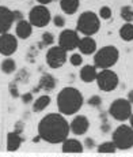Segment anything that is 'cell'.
<instances>
[{
  "label": "cell",
  "mask_w": 133,
  "mask_h": 157,
  "mask_svg": "<svg viewBox=\"0 0 133 157\" xmlns=\"http://www.w3.org/2000/svg\"><path fill=\"white\" fill-rule=\"evenodd\" d=\"M102 104V98L99 96H91L88 98V105L90 107H99Z\"/></svg>",
  "instance_id": "cell-30"
},
{
  "label": "cell",
  "mask_w": 133,
  "mask_h": 157,
  "mask_svg": "<svg viewBox=\"0 0 133 157\" xmlns=\"http://www.w3.org/2000/svg\"><path fill=\"white\" fill-rule=\"evenodd\" d=\"M0 68H2V71L4 72V74H13V72L16 70V63H15L14 59H4L2 62V66H0Z\"/></svg>",
  "instance_id": "cell-23"
},
{
  "label": "cell",
  "mask_w": 133,
  "mask_h": 157,
  "mask_svg": "<svg viewBox=\"0 0 133 157\" xmlns=\"http://www.w3.org/2000/svg\"><path fill=\"white\" fill-rule=\"evenodd\" d=\"M71 127L64 115L48 113L38 123V135L49 144H63L68 138Z\"/></svg>",
  "instance_id": "cell-1"
},
{
  "label": "cell",
  "mask_w": 133,
  "mask_h": 157,
  "mask_svg": "<svg viewBox=\"0 0 133 157\" xmlns=\"http://www.w3.org/2000/svg\"><path fill=\"white\" fill-rule=\"evenodd\" d=\"M95 82L102 92H113V90L117 89V86H118L120 79H118V75L113 70L103 68V70H101L98 72Z\"/></svg>",
  "instance_id": "cell-7"
},
{
  "label": "cell",
  "mask_w": 133,
  "mask_h": 157,
  "mask_svg": "<svg viewBox=\"0 0 133 157\" xmlns=\"http://www.w3.org/2000/svg\"><path fill=\"white\" fill-rule=\"evenodd\" d=\"M79 0H60V8L66 15H72L79 10Z\"/></svg>",
  "instance_id": "cell-19"
},
{
  "label": "cell",
  "mask_w": 133,
  "mask_h": 157,
  "mask_svg": "<svg viewBox=\"0 0 133 157\" xmlns=\"http://www.w3.org/2000/svg\"><path fill=\"white\" fill-rule=\"evenodd\" d=\"M111 141L116 144L117 149L128 150L133 147V127L129 124H121L113 131Z\"/></svg>",
  "instance_id": "cell-5"
},
{
  "label": "cell",
  "mask_w": 133,
  "mask_h": 157,
  "mask_svg": "<svg viewBox=\"0 0 133 157\" xmlns=\"http://www.w3.org/2000/svg\"><path fill=\"white\" fill-rule=\"evenodd\" d=\"M69 62H71L72 66L79 67V66H81V63H83V56H81V53H72L71 57H69Z\"/></svg>",
  "instance_id": "cell-26"
},
{
  "label": "cell",
  "mask_w": 133,
  "mask_h": 157,
  "mask_svg": "<svg viewBox=\"0 0 133 157\" xmlns=\"http://www.w3.org/2000/svg\"><path fill=\"white\" fill-rule=\"evenodd\" d=\"M18 49V40L16 37L10 33H3L0 34V53L3 56H11Z\"/></svg>",
  "instance_id": "cell-11"
},
{
  "label": "cell",
  "mask_w": 133,
  "mask_h": 157,
  "mask_svg": "<svg viewBox=\"0 0 133 157\" xmlns=\"http://www.w3.org/2000/svg\"><path fill=\"white\" fill-rule=\"evenodd\" d=\"M99 18L101 19H105V21H109L111 18V10L110 7H101V10H99Z\"/></svg>",
  "instance_id": "cell-28"
},
{
  "label": "cell",
  "mask_w": 133,
  "mask_h": 157,
  "mask_svg": "<svg viewBox=\"0 0 133 157\" xmlns=\"http://www.w3.org/2000/svg\"><path fill=\"white\" fill-rule=\"evenodd\" d=\"M121 18H122L125 22H133V8L131 6H124L120 10Z\"/></svg>",
  "instance_id": "cell-25"
},
{
  "label": "cell",
  "mask_w": 133,
  "mask_h": 157,
  "mask_svg": "<svg viewBox=\"0 0 133 157\" xmlns=\"http://www.w3.org/2000/svg\"><path fill=\"white\" fill-rule=\"evenodd\" d=\"M77 49L81 55H92L96 52V41L92 38V36H84L83 38H80Z\"/></svg>",
  "instance_id": "cell-14"
},
{
  "label": "cell",
  "mask_w": 133,
  "mask_h": 157,
  "mask_svg": "<svg viewBox=\"0 0 133 157\" xmlns=\"http://www.w3.org/2000/svg\"><path fill=\"white\" fill-rule=\"evenodd\" d=\"M50 19V11L45 4L34 6L29 13V21L34 28H45L49 25Z\"/></svg>",
  "instance_id": "cell-8"
},
{
  "label": "cell",
  "mask_w": 133,
  "mask_h": 157,
  "mask_svg": "<svg viewBox=\"0 0 133 157\" xmlns=\"http://www.w3.org/2000/svg\"><path fill=\"white\" fill-rule=\"evenodd\" d=\"M37 2L40 3V4H45V6H46V4H50L53 0H37Z\"/></svg>",
  "instance_id": "cell-36"
},
{
  "label": "cell",
  "mask_w": 133,
  "mask_h": 157,
  "mask_svg": "<svg viewBox=\"0 0 133 157\" xmlns=\"http://www.w3.org/2000/svg\"><path fill=\"white\" fill-rule=\"evenodd\" d=\"M22 137H20L19 132L16 131H13V132H8L7 135V149L10 150V152H15V150H18L20 147V145H22Z\"/></svg>",
  "instance_id": "cell-18"
},
{
  "label": "cell",
  "mask_w": 133,
  "mask_h": 157,
  "mask_svg": "<svg viewBox=\"0 0 133 157\" xmlns=\"http://www.w3.org/2000/svg\"><path fill=\"white\" fill-rule=\"evenodd\" d=\"M53 43H54V36L49 32H45L44 34H42V45L48 47V45H52Z\"/></svg>",
  "instance_id": "cell-27"
},
{
  "label": "cell",
  "mask_w": 133,
  "mask_h": 157,
  "mask_svg": "<svg viewBox=\"0 0 133 157\" xmlns=\"http://www.w3.org/2000/svg\"><path fill=\"white\" fill-rule=\"evenodd\" d=\"M15 33H16V37L22 38V40H27L33 33V25L30 23V21L26 19L18 21L16 26H15Z\"/></svg>",
  "instance_id": "cell-15"
},
{
  "label": "cell",
  "mask_w": 133,
  "mask_h": 157,
  "mask_svg": "<svg viewBox=\"0 0 133 157\" xmlns=\"http://www.w3.org/2000/svg\"><path fill=\"white\" fill-rule=\"evenodd\" d=\"M84 145H86L88 149H91V147L95 146V142H94V140H91V138H87L86 142H84Z\"/></svg>",
  "instance_id": "cell-33"
},
{
  "label": "cell",
  "mask_w": 133,
  "mask_h": 157,
  "mask_svg": "<svg viewBox=\"0 0 133 157\" xmlns=\"http://www.w3.org/2000/svg\"><path fill=\"white\" fill-rule=\"evenodd\" d=\"M128 100L133 104V90H131V92H129V94H128Z\"/></svg>",
  "instance_id": "cell-37"
},
{
  "label": "cell",
  "mask_w": 133,
  "mask_h": 157,
  "mask_svg": "<svg viewBox=\"0 0 133 157\" xmlns=\"http://www.w3.org/2000/svg\"><path fill=\"white\" fill-rule=\"evenodd\" d=\"M96 150H98V153H116L117 146L113 141H106V142L99 145Z\"/></svg>",
  "instance_id": "cell-24"
},
{
  "label": "cell",
  "mask_w": 133,
  "mask_h": 157,
  "mask_svg": "<svg viewBox=\"0 0 133 157\" xmlns=\"http://www.w3.org/2000/svg\"><path fill=\"white\" fill-rule=\"evenodd\" d=\"M50 104V96L44 94L40 96L35 101H33V111L34 112H42L45 108H48Z\"/></svg>",
  "instance_id": "cell-22"
},
{
  "label": "cell",
  "mask_w": 133,
  "mask_h": 157,
  "mask_svg": "<svg viewBox=\"0 0 133 157\" xmlns=\"http://www.w3.org/2000/svg\"><path fill=\"white\" fill-rule=\"evenodd\" d=\"M14 18H15V21H20V19H23V14L20 13V11L15 10L14 11Z\"/></svg>",
  "instance_id": "cell-34"
},
{
  "label": "cell",
  "mask_w": 133,
  "mask_h": 157,
  "mask_svg": "<svg viewBox=\"0 0 133 157\" xmlns=\"http://www.w3.org/2000/svg\"><path fill=\"white\" fill-rule=\"evenodd\" d=\"M14 21V11H11L8 7L0 6V34L7 33L13 26Z\"/></svg>",
  "instance_id": "cell-13"
},
{
  "label": "cell",
  "mask_w": 133,
  "mask_h": 157,
  "mask_svg": "<svg viewBox=\"0 0 133 157\" xmlns=\"http://www.w3.org/2000/svg\"><path fill=\"white\" fill-rule=\"evenodd\" d=\"M80 79L86 83H91L94 81H96V75H98V71H96V67L95 64L91 66V64H86L81 67L80 70Z\"/></svg>",
  "instance_id": "cell-17"
},
{
  "label": "cell",
  "mask_w": 133,
  "mask_h": 157,
  "mask_svg": "<svg viewBox=\"0 0 133 157\" xmlns=\"http://www.w3.org/2000/svg\"><path fill=\"white\" fill-rule=\"evenodd\" d=\"M22 130H23V124L20 122H18L16 124H15V130H14V131H16V132H19V134H20V132H22Z\"/></svg>",
  "instance_id": "cell-35"
},
{
  "label": "cell",
  "mask_w": 133,
  "mask_h": 157,
  "mask_svg": "<svg viewBox=\"0 0 133 157\" xmlns=\"http://www.w3.org/2000/svg\"><path fill=\"white\" fill-rule=\"evenodd\" d=\"M83 94L76 87H64L57 94V108H59V112H61L64 116L77 113L83 107Z\"/></svg>",
  "instance_id": "cell-2"
},
{
  "label": "cell",
  "mask_w": 133,
  "mask_h": 157,
  "mask_svg": "<svg viewBox=\"0 0 133 157\" xmlns=\"http://www.w3.org/2000/svg\"><path fill=\"white\" fill-rule=\"evenodd\" d=\"M68 51H65L63 47L57 45V47L49 48L46 53V63L49 67L52 68H60L65 64L66 59H68Z\"/></svg>",
  "instance_id": "cell-9"
},
{
  "label": "cell",
  "mask_w": 133,
  "mask_h": 157,
  "mask_svg": "<svg viewBox=\"0 0 133 157\" xmlns=\"http://www.w3.org/2000/svg\"><path fill=\"white\" fill-rule=\"evenodd\" d=\"M79 32L72 29H65L59 36V45L63 47L65 51H75L79 47Z\"/></svg>",
  "instance_id": "cell-10"
},
{
  "label": "cell",
  "mask_w": 133,
  "mask_h": 157,
  "mask_svg": "<svg viewBox=\"0 0 133 157\" xmlns=\"http://www.w3.org/2000/svg\"><path fill=\"white\" fill-rule=\"evenodd\" d=\"M129 126H132L133 127V113L131 115V117H129Z\"/></svg>",
  "instance_id": "cell-38"
},
{
  "label": "cell",
  "mask_w": 133,
  "mask_h": 157,
  "mask_svg": "<svg viewBox=\"0 0 133 157\" xmlns=\"http://www.w3.org/2000/svg\"><path fill=\"white\" fill-rule=\"evenodd\" d=\"M22 101L25 102V104H30V102H33V93H25V94H22Z\"/></svg>",
  "instance_id": "cell-32"
},
{
  "label": "cell",
  "mask_w": 133,
  "mask_h": 157,
  "mask_svg": "<svg viewBox=\"0 0 133 157\" xmlns=\"http://www.w3.org/2000/svg\"><path fill=\"white\" fill-rule=\"evenodd\" d=\"M120 37L121 40L126 41V43H131L133 41V23L132 22H126L124 23L120 28Z\"/></svg>",
  "instance_id": "cell-21"
},
{
  "label": "cell",
  "mask_w": 133,
  "mask_h": 157,
  "mask_svg": "<svg viewBox=\"0 0 133 157\" xmlns=\"http://www.w3.org/2000/svg\"><path fill=\"white\" fill-rule=\"evenodd\" d=\"M40 89L45 90V92H52L56 87V78L50 74H44L40 79Z\"/></svg>",
  "instance_id": "cell-20"
},
{
  "label": "cell",
  "mask_w": 133,
  "mask_h": 157,
  "mask_svg": "<svg viewBox=\"0 0 133 157\" xmlns=\"http://www.w3.org/2000/svg\"><path fill=\"white\" fill-rule=\"evenodd\" d=\"M61 149L64 153H81L84 150V145L81 144L79 140L66 138L64 142H63Z\"/></svg>",
  "instance_id": "cell-16"
},
{
  "label": "cell",
  "mask_w": 133,
  "mask_h": 157,
  "mask_svg": "<svg viewBox=\"0 0 133 157\" xmlns=\"http://www.w3.org/2000/svg\"><path fill=\"white\" fill-rule=\"evenodd\" d=\"M101 18L92 11H84L79 15L76 22V30L83 36H94L99 32Z\"/></svg>",
  "instance_id": "cell-4"
},
{
  "label": "cell",
  "mask_w": 133,
  "mask_h": 157,
  "mask_svg": "<svg viewBox=\"0 0 133 157\" xmlns=\"http://www.w3.org/2000/svg\"><path fill=\"white\" fill-rule=\"evenodd\" d=\"M53 23L56 28H64L65 26V19L63 15H56V17L53 18Z\"/></svg>",
  "instance_id": "cell-29"
},
{
  "label": "cell",
  "mask_w": 133,
  "mask_h": 157,
  "mask_svg": "<svg viewBox=\"0 0 133 157\" xmlns=\"http://www.w3.org/2000/svg\"><path fill=\"white\" fill-rule=\"evenodd\" d=\"M69 127L71 131L75 135H83L88 131L90 128V122L84 115H76V116L72 119V122L69 123Z\"/></svg>",
  "instance_id": "cell-12"
},
{
  "label": "cell",
  "mask_w": 133,
  "mask_h": 157,
  "mask_svg": "<svg viewBox=\"0 0 133 157\" xmlns=\"http://www.w3.org/2000/svg\"><path fill=\"white\" fill-rule=\"evenodd\" d=\"M132 102L128 98H116L109 107V115L117 122L129 120L132 112Z\"/></svg>",
  "instance_id": "cell-6"
},
{
  "label": "cell",
  "mask_w": 133,
  "mask_h": 157,
  "mask_svg": "<svg viewBox=\"0 0 133 157\" xmlns=\"http://www.w3.org/2000/svg\"><path fill=\"white\" fill-rule=\"evenodd\" d=\"M120 59V52L114 45H106L102 47L94 53V64L96 68H111Z\"/></svg>",
  "instance_id": "cell-3"
},
{
  "label": "cell",
  "mask_w": 133,
  "mask_h": 157,
  "mask_svg": "<svg viewBox=\"0 0 133 157\" xmlns=\"http://www.w3.org/2000/svg\"><path fill=\"white\" fill-rule=\"evenodd\" d=\"M10 93H11V96L13 97H19V92H18V86H16V83L13 82V83H10Z\"/></svg>",
  "instance_id": "cell-31"
}]
</instances>
